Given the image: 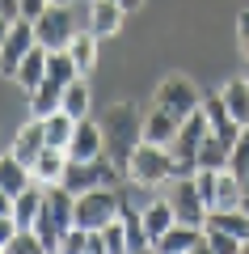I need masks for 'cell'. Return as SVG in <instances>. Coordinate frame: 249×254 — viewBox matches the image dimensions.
I'll use <instances>...</instances> for the list:
<instances>
[{
	"mask_svg": "<svg viewBox=\"0 0 249 254\" xmlns=\"http://www.w3.org/2000/svg\"><path fill=\"white\" fill-rule=\"evenodd\" d=\"M63 110H68L72 119H85L89 115V85H85V76H76V81L63 89V102H59Z\"/></svg>",
	"mask_w": 249,
	"mask_h": 254,
	"instance_id": "27",
	"label": "cell"
},
{
	"mask_svg": "<svg viewBox=\"0 0 249 254\" xmlns=\"http://www.w3.org/2000/svg\"><path fill=\"white\" fill-rule=\"evenodd\" d=\"M241 208H245V212H249V178H245V182H241Z\"/></svg>",
	"mask_w": 249,
	"mask_h": 254,
	"instance_id": "38",
	"label": "cell"
},
{
	"mask_svg": "<svg viewBox=\"0 0 249 254\" xmlns=\"http://www.w3.org/2000/svg\"><path fill=\"white\" fill-rule=\"evenodd\" d=\"M68 55H72V64H76V72L80 76H89L93 72V64H98V34L93 30H85V34H72V43H68Z\"/></svg>",
	"mask_w": 249,
	"mask_h": 254,
	"instance_id": "21",
	"label": "cell"
},
{
	"mask_svg": "<svg viewBox=\"0 0 249 254\" xmlns=\"http://www.w3.org/2000/svg\"><path fill=\"white\" fill-rule=\"evenodd\" d=\"M63 170H68V148H55V144H47L43 153H38V161L30 165L34 182H47V187L63 182Z\"/></svg>",
	"mask_w": 249,
	"mask_h": 254,
	"instance_id": "15",
	"label": "cell"
},
{
	"mask_svg": "<svg viewBox=\"0 0 249 254\" xmlns=\"http://www.w3.org/2000/svg\"><path fill=\"white\" fill-rule=\"evenodd\" d=\"M203 229H207V254H241V242L232 233H224L215 225H203Z\"/></svg>",
	"mask_w": 249,
	"mask_h": 254,
	"instance_id": "30",
	"label": "cell"
},
{
	"mask_svg": "<svg viewBox=\"0 0 249 254\" xmlns=\"http://www.w3.org/2000/svg\"><path fill=\"white\" fill-rule=\"evenodd\" d=\"M43 195L47 190H38L34 182H30L21 195H13V220H17V229H34L38 212H43Z\"/></svg>",
	"mask_w": 249,
	"mask_h": 254,
	"instance_id": "22",
	"label": "cell"
},
{
	"mask_svg": "<svg viewBox=\"0 0 249 254\" xmlns=\"http://www.w3.org/2000/svg\"><path fill=\"white\" fill-rule=\"evenodd\" d=\"M127 174H131L140 187H169V178H178L173 148L169 144H152V140H140L135 153L127 157Z\"/></svg>",
	"mask_w": 249,
	"mask_h": 254,
	"instance_id": "3",
	"label": "cell"
},
{
	"mask_svg": "<svg viewBox=\"0 0 249 254\" xmlns=\"http://www.w3.org/2000/svg\"><path fill=\"white\" fill-rule=\"evenodd\" d=\"M55 4H72V0H55Z\"/></svg>",
	"mask_w": 249,
	"mask_h": 254,
	"instance_id": "41",
	"label": "cell"
},
{
	"mask_svg": "<svg viewBox=\"0 0 249 254\" xmlns=\"http://www.w3.org/2000/svg\"><path fill=\"white\" fill-rule=\"evenodd\" d=\"M17 233V220L13 216H0V250H4V246H9V237Z\"/></svg>",
	"mask_w": 249,
	"mask_h": 254,
	"instance_id": "35",
	"label": "cell"
},
{
	"mask_svg": "<svg viewBox=\"0 0 249 254\" xmlns=\"http://www.w3.org/2000/svg\"><path fill=\"white\" fill-rule=\"evenodd\" d=\"M173 225H178V212H173L169 195H165V199H152L148 208H144V229H148V242H152V246L169 233Z\"/></svg>",
	"mask_w": 249,
	"mask_h": 254,
	"instance_id": "16",
	"label": "cell"
},
{
	"mask_svg": "<svg viewBox=\"0 0 249 254\" xmlns=\"http://www.w3.org/2000/svg\"><path fill=\"white\" fill-rule=\"evenodd\" d=\"M152 250H156V254H195V250H207V229H203V225H186V220H178V225L160 237Z\"/></svg>",
	"mask_w": 249,
	"mask_h": 254,
	"instance_id": "11",
	"label": "cell"
},
{
	"mask_svg": "<svg viewBox=\"0 0 249 254\" xmlns=\"http://www.w3.org/2000/svg\"><path fill=\"white\" fill-rule=\"evenodd\" d=\"M215 208H241V178L228 170V165L215 170Z\"/></svg>",
	"mask_w": 249,
	"mask_h": 254,
	"instance_id": "25",
	"label": "cell"
},
{
	"mask_svg": "<svg viewBox=\"0 0 249 254\" xmlns=\"http://www.w3.org/2000/svg\"><path fill=\"white\" fill-rule=\"evenodd\" d=\"M118 216H123V229H127V250H152V242H148V229H144V212L123 208Z\"/></svg>",
	"mask_w": 249,
	"mask_h": 254,
	"instance_id": "26",
	"label": "cell"
},
{
	"mask_svg": "<svg viewBox=\"0 0 249 254\" xmlns=\"http://www.w3.org/2000/svg\"><path fill=\"white\" fill-rule=\"evenodd\" d=\"M76 34V17H72V4H47L43 13L34 17V38L47 47V51H63Z\"/></svg>",
	"mask_w": 249,
	"mask_h": 254,
	"instance_id": "6",
	"label": "cell"
},
{
	"mask_svg": "<svg viewBox=\"0 0 249 254\" xmlns=\"http://www.w3.org/2000/svg\"><path fill=\"white\" fill-rule=\"evenodd\" d=\"M72 225H76V195H72L63 182H55V187L43 195V212H38V220H34V233L43 237L47 254L59 250L63 233H68Z\"/></svg>",
	"mask_w": 249,
	"mask_h": 254,
	"instance_id": "2",
	"label": "cell"
},
{
	"mask_svg": "<svg viewBox=\"0 0 249 254\" xmlns=\"http://www.w3.org/2000/svg\"><path fill=\"white\" fill-rule=\"evenodd\" d=\"M0 216H13V195L0 187Z\"/></svg>",
	"mask_w": 249,
	"mask_h": 254,
	"instance_id": "36",
	"label": "cell"
},
{
	"mask_svg": "<svg viewBox=\"0 0 249 254\" xmlns=\"http://www.w3.org/2000/svg\"><path fill=\"white\" fill-rule=\"evenodd\" d=\"M43 148H47L43 119H34V115H30V123H21V127H17V136H13V157H17V161H26V165H34Z\"/></svg>",
	"mask_w": 249,
	"mask_h": 254,
	"instance_id": "14",
	"label": "cell"
},
{
	"mask_svg": "<svg viewBox=\"0 0 249 254\" xmlns=\"http://www.w3.org/2000/svg\"><path fill=\"white\" fill-rule=\"evenodd\" d=\"M220 98L228 106V115L241 127H249V76H232L228 85H220Z\"/></svg>",
	"mask_w": 249,
	"mask_h": 254,
	"instance_id": "19",
	"label": "cell"
},
{
	"mask_svg": "<svg viewBox=\"0 0 249 254\" xmlns=\"http://www.w3.org/2000/svg\"><path fill=\"white\" fill-rule=\"evenodd\" d=\"M101 242H106V254H127V229H123V216H114L106 229H101Z\"/></svg>",
	"mask_w": 249,
	"mask_h": 254,
	"instance_id": "32",
	"label": "cell"
},
{
	"mask_svg": "<svg viewBox=\"0 0 249 254\" xmlns=\"http://www.w3.org/2000/svg\"><path fill=\"white\" fill-rule=\"evenodd\" d=\"M169 203H173V212H178V220H186V225H203L207 220V203H203V195H199V187H195V174L169 178Z\"/></svg>",
	"mask_w": 249,
	"mask_h": 254,
	"instance_id": "9",
	"label": "cell"
},
{
	"mask_svg": "<svg viewBox=\"0 0 249 254\" xmlns=\"http://www.w3.org/2000/svg\"><path fill=\"white\" fill-rule=\"evenodd\" d=\"M118 212H123V203H118L114 187H93L85 195H76V225L80 229H106Z\"/></svg>",
	"mask_w": 249,
	"mask_h": 254,
	"instance_id": "7",
	"label": "cell"
},
{
	"mask_svg": "<svg viewBox=\"0 0 249 254\" xmlns=\"http://www.w3.org/2000/svg\"><path fill=\"white\" fill-rule=\"evenodd\" d=\"M4 254H47V246H43V237L34 229H17L9 237V246H4Z\"/></svg>",
	"mask_w": 249,
	"mask_h": 254,
	"instance_id": "28",
	"label": "cell"
},
{
	"mask_svg": "<svg viewBox=\"0 0 249 254\" xmlns=\"http://www.w3.org/2000/svg\"><path fill=\"white\" fill-rule=\"evenodd\" d=\"M203 225H215V229H224V233H232L241 246L249 242V212L245 208H215V212H207Z\"/></svg>",
	"mask_w": 249,
	"mask_h": 254,
	"instance_id": "20",
	"label": "cell"
},
{
	"mask_svg": "<svg viewBox=\"0 0 249 254\" xmlns=\"http://www.w3.org/2000/svg\"><path fill=\"white\" fill-rule=\"evenodd\" d=\"M118 4H123V9H127V13H131V9H140L144 0H118Z\"/></svg>",
	"mask_w": 249,
	"mask_h": 254,
	"instance_id": "39",
	"label": "cell"
},
{
	"mask_svg": "<svg viewBox=\"0 0 249 254\" xmlns=\"http://www.w3.org/2000/svg\"><path fill=\"white\" fill-rule=\"evenodd\" d=\"M156 106H165L169 115H178V119H186V115H195L199 106H203V93L195 89V81H186V76H165V81L156 85Z\"/></svg>",
	"mask_w": 249,
	"mask_h": 254,
	"instance_id": "8",
	"label": "cell"
},
{
	"mask_svg": "<svg viewBox=\"0 0 249 254\" xmlns=\"http://www.w3.org/2000/svg\"><path fill=\"white\" fill-rule=\"evenodd\" d=\"M98 123H101V136H106V153L114 157L118 165H127V157H131L135 144L144 140V115H140V106H135V102H114Z\"/></svg>",
	"mask_w": 249,
	"mask_h": 254,
	"instance_id": "1",
	"label": "cell"
},
{
	"mask_svg": "<svg viewBox=\"0 0 249 254\" xmlns=\"http://www.w3.org/2000/svg\"><path fill=\"white\" fill-rule=\"evenodd\" d=\"M47 55H51V51H47L43 43H34V47H30V55L21 60V68H17V76H13V81H17L26 93H34L38 85H43V76H47Z\"/></svg>",
	"mask_w": 249,
	"mask_h": 254,
	"instance_id": "17",
	"label": "cell"
},
{
	"mask_svg": "<svg viewBox=\"0 0 249 254\" xmlns=\"http://www.w3.org/2000/svg\"><path fill=\"white\" fill-rule=\"evenodd\" d=\"M30 182H34V174H30V165H26V161H17L13 153L0 157V187L9 190V195H21Z\"/></svg>",
	"mask_w": 249,
	"mask_h": 254,
	"instance_id": "23",
	"label": "cell"
},
{
	"mask_svg": "<svg viewBox=\"0 0 249 254\" xmlns=\"http://www.w3.org/2000/svg\"><path fill=\"white\" fill-rule=\"evenodd\" d=\"M127 21V9L118 0H89V30L98 38H114Z\"/></svg>",
	"mask_w": 249,
	"mask_h": 254,
	"instance_id": "13",
	"label": "cell"
},
{
	"mask_svg": "<svg viewBox=\"0 0 249 254\" xmlns=\"http://www.w3.org/2000/svg\"><path fill=\"white\" fill-rule=\"evenodd\" d=\"M207 140H211V123H207V110L199 106L195 115L182 119L178 136H173V161H178V174H195L199 170V157H203Z\"/></svg>",
	"mask_w": 249,
	"mask_h": 254,
	"instance_id": "4",
	"label": "cell"
},
{
	"mask_svg": "<svg viewBox=\"0 0 249 254\" xmlns=\"http://www.w3.org/2000/svg\"><path fill=\"white\" fill-rule=\"evenodd\" d=\"M93 233H98V229H80V225H72L68 233H63V242H59V254H89Z\"/></svg>",
	"mask_w": 249,
	"mask_h": 254,
	"instance_id": "29",
	"label": "cell"
},
{
	"mask_svg": "<svg viewBox=\"0 0 249 254\" xmlns=\"http://www.w3.org/2000/svg\"><path fill=\"white\" fill-rule=\"evenodd\" d=\"M106 153V136H101V123H93L89 115L76 119V131H72V144H68V157L72 161H93V157Z\"/></svg>",
	"mask_w": 249,
	"mask_h": 254,
	"instance_id": "12",
	"label": "cell"
},
{
	"mask_svg": "<svg viewBox=\"0 0 249 254\" xmlns=\"http://www.w3.org/2000/svg\"><path fill=\"white\" fill-rule=\"evenodd\" d=\"M228 170L237 174L241 182L249 178V127L241 131V140H237V148H232V157H228Z\"/></svg>",
	"mask_w": 249,
	"mask_h": 254,
	"instance_id": "31",
	"label": "cell"
},
{
	"mask_svg": "<svg viewBox=\"0 0 249 254\" xmlns=\"http://www.w3.org/2000/svg\"><path fill=\"white\" fill-rule=\"evenodd\" d=\"M237 43H241V55L249 60V9L237 13Z\"/></svg>",
	"mask_w": 249,
	"mask_h": 254,
	"instance_id": "33",
	"label": "cell"
},
{
	"mask_svg": "<svg viewBox=\"0 0 249 254\" xmlns=\"http://www.w3.org/2000/svg\"><path fill=\"white\" fill-rule=\"evenodd\" d=\"M47 4H51V0H21V17H26V21H34L38 13L47 9Z\"/></svg>",
	"mask_w": 249,
	"mask_h": 254,
	"instance_id": "34",
	"label": "cell"
},
{
	"mask_svg": "<svg viewBox=\"0 0 249 254\" xmlns=\"http://www.w3.org/2000/svg\"><path fill=\"white\" fill-rule=\"evenodd\" d=\"M178 127H182L178 115H169L165 106H152V115L144 119V140H152V144H173Z\"/></svg>",
	"mask_w": 249,
	"mask_h": 254,
	"instance_id": "18",
	"label": "cell"
},
{
	"mask_svg": "<svg viewBox=\"0 0 249 254\" xmlns=\"http://www.w3.org/2000/svg\"><path fill=\"white\" fill-rule=\"evenodd\" d=\"M241 254H249V242H245V246H241Z\"/></svg>",
	"mask_w": 249,
	"mask_h": 254,
	"instance_id": "40",
	"label": "cell"
},
{
	"mask_svg": "<svg viewBox=\"0 0 249 254\" xmlns=\"http://www.w3.org/2000/svg\"><path fill=\"white\" fill-rule=\"evenodd\" d=\"M43 131H47V144H55V148H68L72 144V131H76V119L68 115V110H55V115H47L43 119Z\"/></svg>",
	"mask_w": 249,
	"mask_h": 254,
	"instance_id": "24",
	"label": "cell"
},
{
	"mask_svg": "<svg viewBox=\"0 0 249 254\" xmlns=\"http://www.w3.org/2000/svg\"><path fill=\"white\" fill-rule=\"evenodd\" d=\"M9 30H13V17H9V13H0V47H4V38H9Z\"/></svg>",
	"mask_w": 249,
	"mask_h": 254,
	"instance_id": "37",
	"label": "cell"
},
{
	"mask_svg": "<svg viewBox=\"0 0 249 254\" xmlns=\"http://www.w3.org/2000/svg\"><path fill=\"white\" fill-rule=\"evenodd\" d=\"M34 43H38V38H34V21L17 17V21H13V30H9V38H4V47H0V72H4V76H17L21 60L30 55V47H34Z\"/></svg>",
	"mask_w": 249,
	"mask_h": 254,
	"instance_id": "10",
	"label": "cell"
},
{
	"mask_svg": "<svg viewBox=\"0 0 249 254\" xmlns=\"http://www.w3.org/2000/svg\"><path fill=\"white\" fill-rule=\"evenodd\" d=\"M118 161L110 153L93 157V161H72L68 157V170H63V187L72 190V195H85V190L93 187H118Z\"/></svg>",
	"mask_w": 249,
	"mask_h": 254,
	"instance_id": "5",
	"label": "cell"
}]
</instances>
